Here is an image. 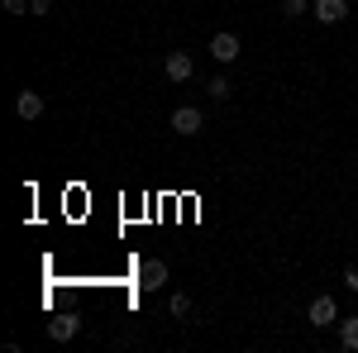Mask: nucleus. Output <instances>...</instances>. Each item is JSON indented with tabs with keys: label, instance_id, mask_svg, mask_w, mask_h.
<instances>
[{
	"label": "nucleus",
	"instance_id": "f257e3e1",
	"mask_svg": "<svg viewBox=\"0 0 358 353\" xmlns=\"http://www.w3.org/2000/svg\"><path fill=\"white\" fill-rule=\"evenodd\" d=\"M244 53V43H239V34H229V29H220L215 38H210V57L220 62V67H229L234 57Z\"/></svg>",
	"mask_w": 358,
	"mask_h": 353
},
{
	"label": "nucleus",
	"instance_id": "f03ea898",
	"mask_svg": "<svg viewBox=\"0 0 358 353\" xmlns=\"http://www.w3.org/2000/svg\"><path fill=\"white\" fill-rule=\"evenodd\" d=\"M172 129H177L182 138H192V134L206 129V115H201L196 106H177V110H172Z\"/></svg>",
	"mask_w": 358,
	"mask_h": 353
},
{
	"label": "nucleus",
	"instance_id": "7ed1b4c3",
	"mask_svg": "<svg viewBox=\"0 0 358 353\" xmlns=\"http://www.w3.org/2000/svg\"><path fill=\"white\" fill-rule=\"evenodd\" d=\"M306 320L315 329H330L334 320H339V305H334V296H315L310 305H306Z\"/></svg>",
	"mask_w": 358,
	"mask_h": 353
},
{
	"label": "nucleus",
	"instance_id": "20e7f679",
	"mask_svg": "<svg viewBox=\"0 0 358 353\" xmlns=\"http://www.w3.org/2000/svg\"><path fill=\"white\" fill-rule=\"evenodd\" d=\"M138 287H143V291H163V287H167V263H163V258H143V268H138Z\"/></svg>",
	"mask_w": 358,
	"mask_h": 353
},
{
	"label": "nucleus",
	"instance_id": "39448f33",
	"mask_svg": "<svg viewBox=\"0 0 358 353\" xmlns=\"http://www.w3.org/2000/svg\"><path fill=\"white\" fill-rule=\"evenodd\" d=\"M163 72H167V82L182 86V82H192V77H196V62L187 53H167L163 57Z\"/></svg>",
	"mask_w": 358,
	"mask_h": 353
},
{
	"label": "nucleus",
	"instance_id": "423d86ee",
	"mask_svg": "<svg viewBox=\"0 0 358 353\" xmlns=\"http://www.w3.org/2000/svg\"><path fill=\"white\" fill-rule=\"evenodd\" d=\"M77 334H82V320H77L72 310L48 320V339H53V344H67V339H77Z\"/></svg>",
	"mask_w": 358,
	"mask_h": 353
},
{
	"label": "nucleus",
	"instance_id": "0eeeda50",
	"mask_svg": "<svg viewBox=\"0 0 358 353\" xmlns=\"http://www.w3.org/2000/svg\"><path fill=\"white\" fill-rule=\"evenodd\" d=\"M315 20H320V24H339V20H349V0H315Z\"/></svg>",
	"mask_w": 358,
	"mask_h": 353
},
{
	"label": "nucleus",
	"instance_id": "6e6552de",
	"mask_svg": "<svg viewBox=\"0 0 358 353\" xmlns=\"http://www.w3.org/2000/svg\"><path fill=\"white\" fill-rule=\"evenodd\" d=\"M43 96H38V91H20V101H15V115H20V120H38V115H43Z\"/></svg>",
	"mask_w": 358,
	"mask_h": 353
},
{
	"label": "nucleus",
	"instance_id": "1a4fd4ad",
	"mask_svg": "<svg viewBox=\"0 0 358 353\" xmlns=\"http://www.w3.org/2000/svg\"><path fill=\"white\" fill-rule=\"evenodd\" d=\"M339 344H344V353H358V315L339 320Z\"/></svg>",
	"mask_w": 358,
	"mask_h": 353
},
{
	"label": "nucleus",
	"instance_id": "9d476101",
	"mask_svg": "<svg viewBox=\"0 0 358 353\" xmlns=\"http://www.w3.org/2000/svg\"><path fill=\"white\" fill-rule=\"evenodd\" d=\"M206 91H210V96H215V101H224V96H229V91H234V86L224 82V77H210V82H206Z\"/></svg>",
	"mask_w": 358,
	"mask_h": 353
},
{
	"label": "nucleus",
	"instance_id": "9b49d317",
	"mask_svg": "<svg viewBox=\"0 0 358 353\" xmlns=\"http://www.w3.org/2000/svg\"><path fill=\"white\" fill-rule=\"evenodd\" d=\"M167 305H172V315H192V296H187V291H177Z\"/></svg>",
	"mask_w": 358,
	"mask_h": 353
},
{
	"label": "nucleus",
	"instance_id": "f8f14e48",
	"mask_svg": "<svg viewBox=\"0 0 358 353\" xmlns=\"http://www.w3.org/2000/svg\"><path fill=\"white\" fill-rule=\"evenodd\" d=\"M306 5H310V0H282V15L296 20V15H306Z\"/></svg>",
	"mask_w": 358,
	"mask_h": 353
},
{
	"label": "nucleus",
	"instance_id": "ddd939ff",
	"mask_svg": "<svg viewBox=\"0 0 358 353\" xmlns=\"http://www.w3.org/2000/svg\"><path fill=\"white\" fill-rule=\"evenodd\" d=\"M5 15H29V0H0Z\"/></svg>",
	"mask_w": 358,
	"mask_h": 353
},
{
	"label": "nucleus",
	"instance_id": "4468645a",
	"mask_svg": "<svg viewBox=\"0 0 358 353\" xmlns=\"http://www.w3.org/2000/svg\"><path fill=\"white\" fill-rule=\"evenodd\" d=\"M344 287H349V291L358 296V268H344Z\"/></svg>",
	"mask_w": 358,
	"mask_h": 353
},
{
	"label": "nucleus",
	"instance_id": "2eb2a0df",
	"mask_svg": "<svg viewBox=\"0 0 358 353\" xmlns=\"http://www.w3.org/2000/svg\"><path fill=\"white\" fill-rule=\"evenodd\" d=\"M29 10H34V15H48V10H53V0H29Z\"/></svg>",
	"mask_w": 358,
	"mask_h": 353
}]
</instances>
